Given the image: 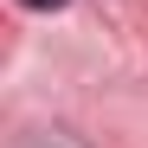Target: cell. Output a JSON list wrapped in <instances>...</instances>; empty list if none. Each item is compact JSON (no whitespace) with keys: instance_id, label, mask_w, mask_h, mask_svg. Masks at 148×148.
I'll return each instance as SVG.
<instances>
[{"instance_id":"6da1fadb","label":"cell","mask_w":148,"mask_h":148,"mask_svg":"<svg viewBox=\"0 0 148 148\" xmlns=\"http://www.w3.org/2000/svg\"><path fill=\"white\" fill-rule=\"evenodd\" d=\"M19 7H32V13H58V7H71V0H19Z\"/></svg>"}]
</instances>
